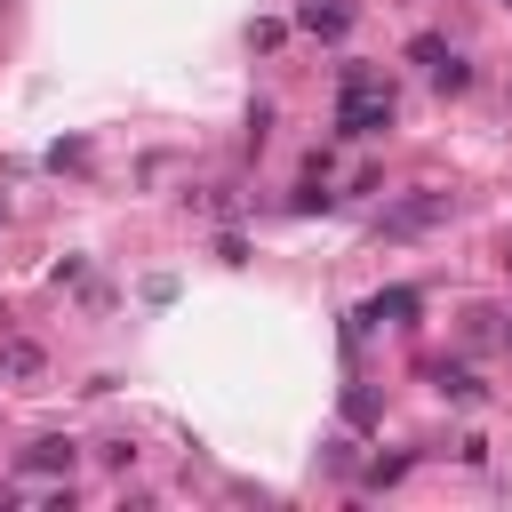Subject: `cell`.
<instances>
[{
	"label": "cell",
	"mask_w": 512,
	"mask_h": 512,
	"mask_svg": "<svg viewBox=\"0 0 512 512\" xmlns=\"http://www.w3.org/2000/svg\"><path fill=\"white\" fill-rule=\"evenodd\" d=\"M336 128L344 136H384L392 128V88L368 64H344V96H336Z\"/></svg>",
	"instance_id": "1"
},
{
	"label": "cell",
	"mask_w": 512,
	"mask_h": 512,
	"mask_svg": "<svg viewBox=\"0 0 512 512\" xmlns=\"http://www.w3.org/2000/svg\"><path fill=\"white\" fill-rule=\"evenodd\" d=\"M440 216H448V192H416V200L384 208V232H432Z\"/></svg>",
	"instance_id": "2"
},
{
	"label": "cell",
	"mask_w": 512,
	"mask_h": 512,
	"mask_svg": "<svg viewBox=\"0 0 512 512\" xmlns=\"http://www.w3.org/2000/svg\"><path fill=\"white\" fill-rule=\"evenodd\" d=\"M424 376H432V392H440V400H456V408H472V400H480V376H472V368H456V360H432Z\"/></svg>",
	"instance_id": "3"
},
{
	"label": "cell",
	"mask_w": 512,
	"mask_h": 512,
	"mask_svg": "<svg viewBox=\"0 0 512 512\" xmlns=\"http://www.w3.org/2000/svg\"><path fill=\"white\" fill-rule=\"evenodd\" d=\"M72 456H80L72 440H32V448H24L16 464H24V472H72Z\"/></svg>",
	"instance_id": "4"
},
{
	"label": "cell",
	"mask_w": 512,
	"mask_h": 512,
	"mask_svg": "<svg viewBox=\"0 0 512 512\" xmlns=\"http://www.w3.org/2000/svg\"><path fill=\"white\" fill-rule=\"evenodd\" d=\"M304 32H320V40H344V32H352V16H344V8H320V0H304Z\"/></svg>",
	"instance_id": "5"
},
{
	"label": "cell",
	"mask_w": 512,
	"mask_h": 512,
	"mask_svg": "<svg viewBox=\"0 0 512 512\" xmlns=\"http://www.w3.org/2000/svg\"><path fill=\"white\" fill-rule=\"evenodd\" d=\"M432 88H448V96H456V88H472V64H464V56L448 48V56L432 64Z\"/></svg>",
	"instance_id": "6"
},
{
	"label": "cell",
	"mask_w": 512,
	"mask_h": 512,
	"mask_svg": "<svg viewBox=\"0 0 512 512\" xmlns=\"http://www.w3.org/2000/svg\"><path fill=\"white\" fill-rule=\"evenodd\" d=\"M0 368H8V376H40V344H8Z\"/></svg>",
	"instance_id": "7"
},
{
	"label": "cell",
	"mask_w": 512,
	"mask_h": 512,
	"mask_svg": "<svg viewBox=\"0 0 512 512\" xmlns=\"http://www.w3.org/2000/svg\"><path fill=\"white\" fill-rule=\"evenodd\" d=\"M400 472H408V456H376V464H368V488H392Z\"/></svg>",
	"instance_id": "8"
},
{
	"label": "cell",
	"mask_w": 512,
	"mask_h": 512,
	"mask_svg": "<svg viewBox=\"0 0 512 512\" xmlns=\"http://www.w3.org/2000/svg\"><path fill=\"white\" fill-rule=\"evenodd\" d=\"M296 208H304V216H312V208H328V184H320V176H304V184H296Z\"/></svg>",
	"instance_id": "9"
},
{
	"label": "cell",
	"mask_w": 512,
	"mask_h": 512,
	"mask_svg": "<svg viewBox=\"0 0 512 512\" xmlns=\"http://www.w3.org/2000/svg\"><path fill=\"white\" fill-rule=\"evenodd\" d=\"M504 344H512V320H504Z\"/></svg>",
	"instance_id": "10"
}]
</instances>
